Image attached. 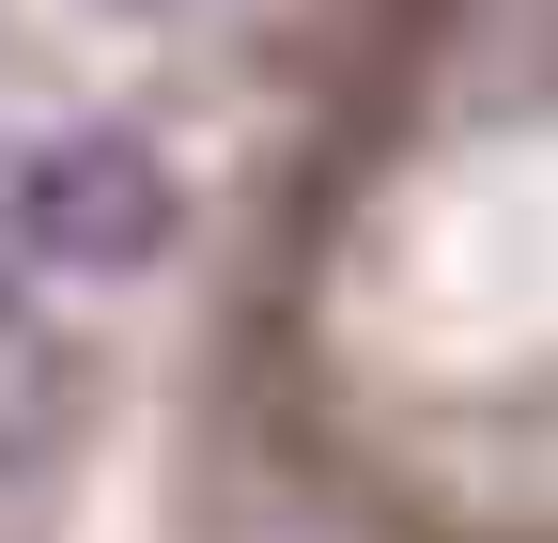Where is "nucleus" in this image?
<instances>
[{
  "label": "nucleus",
  "mask_w": 558,
  "mask_h": 543,
  "mask_svg": "<svg viewBox=\"0 0 558 543\" xmlns=\"http://www.w3.org/2000/svg\"><path fill=\"white\" fill-rule=\"evenodd\" d=\"M171 233H186V186L140 124L16 141V280H140Z\"/></svg>",
  "instance_id": "f257e3e1"
},
{
  "label": "nucleus",
  "mask_w": 558,
  "mask_h": 543,
  "mask_svg": "<svg viewBox=\"0 0 558 543\" xmlns=\"http://www.w3.org/2000/svg\"><path fill=\"white\" fill-rule=\"evenodd\" d=\"M140 16H186V0H140Z\"/></svg>",
  "instance_id": "20e7f679"
},
{
  "label": "nucleus",
  "mask_w": 558,
  "mask_h": 543,
  "mask_svg": "<svg viewBox=\"0 0 558 543\" xmlns=\"http://www.w3.org/2000/svg\"><path fill=\"white\" fill-rule=\"evenodd\" d=\"M0 295H32L16 280V141H0Z\"/></svg>",
  "instance_id": "7ed1b4c3"
},
{
  "label": "nucleus",
  "mask_w": 558,
  "mask_h": 543,
  "mask_svg": "<svg viewBox=\"0 0 558 543\" xmlns=\"http://www.w3.org/2000/svg\"><path fill=\"white\" fill-rule=\"evenodd\" d=\"M62 403H78V342H62L32 295H0V466L47 450V435H62Z\"/></svg>",
  "instance_id": "f03ea898"
}]
</instances>
